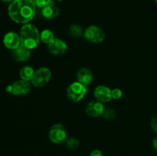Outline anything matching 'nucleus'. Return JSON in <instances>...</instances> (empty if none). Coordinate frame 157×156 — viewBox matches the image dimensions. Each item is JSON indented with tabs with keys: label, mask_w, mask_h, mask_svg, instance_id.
Wrapping results in <instances>:
<instances>
[{
	"label": "nucleus",
	"mask_w": 157,
	"mask_h": 156,
	"mask_svg": "<svg viewBox=\"0 0 157 156\" xmlns=\"http://www.w3.org/2000/svg\"><path fill=\"white\" fill-rule=\"evenodd\" d=\"M35 4L36 7L38 8H44L47 5H48L52 0H32Z\"/></svg>",
	"instance_id": "obj_21"
},
{
	"label": "nucleus",
	"mask_w": 157,
	"mask_h": 156,
	"mask_svg": "<svg viewBox=\"0 0 157 156\" xmlns=\"http://www.w3.org/2000/svg\"><path fill=\"white\" fill-rule=\"evenodd\" d=\"M55 38V34L50 29H44L41 32V41L44 44H50Z\"/></svg>",
	"instance_id": "obj_17"
},
{
	"label": "nucleus",
	"mask_w": 157,
	"mask_h": 156,
	"mask_svg": "<svg viewBox=\"0 0 157 156\" xmlns=\"http://www.w3.org/2000/svg\"><path fill=\"white\" fill-rule=\"evenodd\" d=\"M150 127L152 129L157 133V116H155L150 121Z\"/></svg>",
	"instance_id": "obj_22"
},
{
	"label": "nucleus",
	"mask_w": 157,
	"mask_h": 156,
	"mask_svg": "<svg viewBox=\"0 0 157 156\" xmlns=\"http://www.w3.org/2000/svg\"><path fill=\"white\" fill-rule=\"evenodd\" d=\"M94 96L96 100L101 102H107L112 99L111 89L104 85H99L94 89Z\"/></svg>",
	"instance_id": "obj_10"
},
{
	"label": "nucleus",
	"mask_w": 157,
	"mask_h": 156,
	"mask_svg": "<svg viewBox=\"0 0 157 156\" xmlns=\"http://www.w3.org/2000/svg\"><path fill=\"white\" fill-rule=\"evenodd\" d=\"M77 80L85 86H88L94 80V75L91 70L87 67H82L77 73Z\"/></svg>",
	"instance_id": "obj_12"
},
{
	"label": "nucleus",
	"mask_w": 157,
	"mask_h": 156,
	"mask_svg": "<svg viewBox=\"0 0 157 156\" xmlns=\"http://www.w3.org/2000/svg\"><path fill=\"white\" fill-rule=\"evenodd\" d=\"M111 96H112V99H121L123 96L122 90L119 88L113 89V90H111Z\"/></svg>",
	"instance_id": "obj_20"
},
{
	"label": "nucleus",
	"mask_w": 157,
	"mask_h": 156,
	"mask_svg": "<svg viewBox=\"0 0 157 156\" xmlns=\"http://www.w3.org/2000/svg\"><path fill=\"white\" fill-rule=\"evenodd\" d=\"M19 36L21 45L30 50L38 47L41 41V32H39L38 28L32 23L22 24Z\"/></svg>",
	"instance_id": "obj_2"
},
{
	"label": "nucleus",
	"mask_w": 157,
	"mask_h": 156,
	"mask_svg": "<svg viewBox=\"0 0 157 156\" xmlns=\"http://www.w3.org/2000/svg\"><path fill=\"white\" fill-rule=\"evenodd\" d=\"M2 1L5 2H11V3H12V2H14L15 0H2Z\"/></svg>",
	"instance_id": "obj_25"
},
{
	"label": "nucleus",
	"mask_w": 157,
	"mask_h": 156,
	"mask_svg": "<svg viewBox=\"0 0 157 156\" xmlns=\"http://www.w3.org/2000/svg\"><path fill=\"white\" fill-rule=\"evenodd\" d=\"M12 57L18 62H25L31 58V51L24 46L20 45L15 50H12Z\"/></svg>",
	"instance_id": "obj_14"
},
{
	"label": "nucleus",
	"mask_w": 157,
	"mask_h": 156,
	"mask_svg": "<svg viewBox=\"0 0 157 156\" xmlns=\"http://www.w3.org/2000/svg\"><path fill=\"white\" fill-rule=\"evenodd\" d=\"M48 137L53 143H62L67 139V130L62 124H54L49 129Z\"/></svg>",
	"instance_id": "obj_6"
},
{
	"label": "nucleus",
	"mask_w": 157,
	"mask_h": 156,
	"mask_svg": "<svg viewBox=\"0 0 157 156\" xmlns=\"http://www.w3.org/2000/svg\"><path fill=\"white\" fill-rule=\"evenodd\" d=\"M153 146L154 148V149L157 151V136L154 138V139L153 140Z\"/></svg>",
	"instance_id": "obj_24"
},
{
	"label": "nucleus",
	"mask_w": 157,
	"mask_h": 156,
	"mask_svg": "<svg viewBox=\"0 0 157 156\" xmlns=\"http://www.w3.org/2000/svg\"><path fill=\"white\" fill-rule=\"evenodd\" d=\"M3 43L6 47L10 50H15L21 45V39L18 34L15 32H9L5 35Z\"/></svg>",
	"instance_id": "obj_11"
},
{
	"label": "nucleus",
	"mask_w": 157,
	"mask_h": 156,
	"mask_svg": "<svg viewBox=\"0 0 157 156\" xmlns=\"http://www.w3.org/2000/svg\"><path fill=\"white\" fill-rule=\"evenodd\" d=\"M89 156H103V153L101 150L94 149L90 153V155Z\"/></svg>",
	"instance_id": "obj_23"
},
{
	"label": "nucleus",
	"mask_w": 157,
	"mask_h": 156,
	"mask_svg": "<svg viewBox=\"0 0 157 156\" xmlns=\"http://www.w3.org/2000/svg\"><path fill=\"white\" fill-rule=\"evenodd\" d=\"M56 1H58V2H61V1H62V0H56Z\"/></svg>",
	"instance_id": "obj_26"
},
{
	"label": "nucleus",
	"mask_w": 157,
	"mask_h": 156,
	"mask_svg": "<svg viewBox=\"0 0 157 156\" xmlns=\"http://www.w3.org/2000/svg\"><path fill=\"white\" fill-rule=\"evenodd\" d=\"M84 36L87 41L94 44H99L104 41L105 33L102 28L97 25H90L84 32Z\"/></svg>",
	"instance_id": "obj_7"
},
{
	"label": "nucleus",
	"mask_w": 157,
	"mask_h": 156,
	"mask_svg": "<svg viewBox=\"0 0 157 156\" xmlns=\"http://www.w3.org/2000/svg\"><path fill=\"white\" fill-rule=\"evenodd\" d=\"M32 86L30 81L21 79L8 86L6 87V92L12 93L15 96H22L28 94L31 91Z\"/></svg>",
	"instance_id": "obj_5"
},
{
	"label": "nucleus",
	"mask_w": 157,
	"mask_h": 156,
	"mask_svg": "<svg viewBox=\"0 0 157 156\" xmlns=\"http://www.w3.org/2000/svg\"><path fill=\"white\" fill-rule=\"evenodd\" d=\"M52 77V71L48 67H41L35 71L33 77L30 81L32 86L35 87H43L50 81Z\"/></svg>",
	"instance_id": "obj_4"
},
{
	"label": "nucleus",
	"mask_w": 157,
	"mask_h": 156,
	"mask_svg": "<svg viewBox=\"0 0 157 156\" xmlns=\"http://www.w3.org/2000/svg\"><path fill=\"white\" fill-rule=\"evenodd\" d=\"M69 35L75 38H81L84 35V31L82 27L78 24H73L70 26L68 29Z\"/></svg>",
	"instance_id": "obj_16"
},
{
	"label": "nucleus",
	"mask_w": 157,
	"mask_h": 156,
	"mask_svg": "<svg viewBox=\"0 0 157 156\" xmlns=\"http://www.w3.org/2000/svg\"><path fill=\"white\" fill-rule=\"evenodd\" d=\"M36 6L32 0H15L9 5L8 13L15 23L25 24L34 18Z\"/></svg>",
	"instance_id": "obj_1"
},
{
	"label": "nucleus",
	"mask_w": 157,
	"mask_h": 156,
	"mask_svg": "<svg viewBox=\"0 0 157 156\" xmlns=\"http://www.w3.org/2000/svg\"><path fill=\"white\" fill-rule=\"evenodd\" d=\"M103 116L106 119L113 120V119H114L116 118V112L113 109H105V110L104 112V114H103Z\"/></svg>",
	"instance_id": "obj_19"
},
{
	"label": "nucleus",
	"mask_w": 157,
	"mask_h": 156,
	"mask_svg": "<svg viewBox=\"0 0 157 156\" xmlns=\"http://www.w3.org/2000/svg\"><path fill=\"white\" fill-rule=\"evenodd\" d=\"M105 110L103 102L99 101H91L89 102L85 106V113L89 117L96 118L103 116Z\"/></svg>",
	"instance_id": "obj_9"
},
{
	"label": "nucleus",
	"mask_w": 157,
	"mask_h": 156,
	"mask_svg": "<svg viewBox=\"0 0 157 156\" xmlns=\"http://www.w3.org/2000/svg\"><path fill=\"white\" fill-rule=\"evenodd\" d=\"M80 145V141L77 138L70 137L67 138V139L64 142V146L70 150L76 149Z\"/></svg>",
	"instance_id": "obj_18"
},
{
	"label": "nucleus",
	"mask_w": 157,
	"mask_h": 156,
	"mask_svg": "<svg viewBox=\"0 0 157 156\" xmlns=\"http://www.w3.org/2000/svg\"><path fill=\"white\" fill-rule=\"evenodd\" d=\"M35 71L34 68L29 65L24 66L21 68L19 71V76L21 80H25L27 81L32 80V77H33L34 74H35Z\"/></svg>",
	"instance_id": "obj_15"
},
{
	"label": "nucleus",
	"mask_w": 157,
	"mask_h": 156,
	"mask_svg": "<svg viewBox=\"0 0 157 156\" xmlns=\"http://www.w3.org/2000/svg\"><path fill=\"white\" fill-rule=\"evenodd\" d=\"M155 1H156V2L157 3V0H155Z\"/></svg>",
	"instance_id": "obj_27"
},
{
	"label": "nucleus",
	"mask_w": 157,
	"mask_h": 156,
	"mask_svg": "<svg viewBox=\"0 0 157 156\" xmlns=\"http://www.w3.org/2000/svg\"><path fill=\"white\" fill-rule=\"evenodd\" d=\"M68 49V45L67 43L62 39L55 38L50 44H48V50L52 54L58 56L62 55L67 52Z\"/></svg>",
	"instance_id": "obj_8"
},
{
	"label": "nucleus",
	"mask_w": 157,
	"mask_h": 156,
	"mask_svg": "<svg viewBox=\"0 0 157 156\" xmlns=\"http://www.w3.org/2000/svg\"><path fill=\"white\" fill-rule=\"evenodd\" d=\"M59 13V8L56 6L54 0H52L48 5L42 8V10H41V14H42L43 17L47 18V19L55 18L58 16Z\"/></svg>",
	"instance_id": "obj_13"
},
{
	"label": "nucleus",
	"mask_w": 157,
	"mask_h": 156,
	"mask_svg": "<svg viewBox=\"0 0 157 156\" xmlns=\"http://www.w3.org/2000/svg\"><path fill=\"white\" fill-rule=\"evenodd\" d=\"M87 93V86L78 81L71 83L67 88V99L73 102H78L82 100Z\"/></svg>",
	"instance_id": "obj_3"
}]
</instances>
